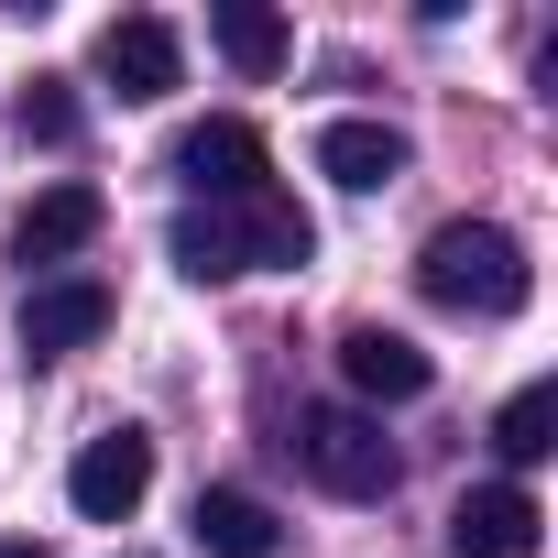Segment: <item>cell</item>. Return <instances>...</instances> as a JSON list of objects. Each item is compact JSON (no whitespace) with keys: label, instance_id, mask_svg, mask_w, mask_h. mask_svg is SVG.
Wrapping results in <instances>:
<instances>
[{"label":"cell","instance_id":"cell-1","mask_svg":"<svg viewBox=\"0 0 558 558\" xmlns=\"http://www.w3.org/2000/svg\"><path fill=\"white\" fill-rule=\"evenodd\" d=\"M416 296L449 307V318H514V307L536 296V263H525L514 230L449 219V230H427V252H416Z\"/></svg>","mask_w":558,"mask_h":558},{"label":"cell","instance_id":"cell-2","mask_svg":"<svg viewBox=\"0 0 558 558\" xmlns=\"http://www.w3.org/2000/svg\"><path fill=\"white\" fill-rule=\"evenodd\" d=\"M286 449H296V460H307V482H318V493H340V504H384V493H395V471H405V460H395V438H384L362 405H307Z\"/></svg>","mask_w":558,"mask_h":558},{"label":"cell","instance_id":"cell-3","mask_svg":"<svg viewBox=\"0 0 558 558\" xmlns=\"http://www.w3.org/2000/svg\"><path fill=\"white\" fill-rule=\"evenodd\" d=\"M143 493H154V438H143V427H99V438L66 460V504H77L88 525H121Z\"/></svg>","mask_w":558,"mask_h":558},{"label":"cell","instance_id":"cell-4","mask_svg":"<svg viewBox=\"0 0 558 558\" xmlns=\"http://www.w3.org/2000/svg\"><path fill=\"white\" fill-rule=\"evenodd\" d=\"M99 77H110L132 110L175 99V88H186V45H175V23H154V12H121V23L99 34Z\"/></svg>","mask_w":558,"mask_h":558},{"label":"cell","instance_id":"cell-5","mask_svg":"<svg viewBox=\"0 0 558 558\" xmlns=\"http://www.w3.org/2000/svg\"><path fill=\"white\" fill-rule=\"evenodd\" d=\"M219 219H230V252H241V274H296V263L318 252V219H307L286 186H274V175H263L252 197H230Z\"/></svg>","mask_w":558,"mask_h":558},{"label":"cell","instance_id":"cell-6","mask_svg":"<svg viewBox=\"0 0 558 558\" xmlns=\"http://www.w3.org/2000/svg\"><path fill=\"white\" fill-rule=\"evenodd\" d=\"M340 384L362 395V405H416L427 384H438V362L405 340V329H384V318H362V329H340Z\"/></svg>","mask_w":558,"mask_h":558},{"label":"cell","instance_id":"cell-7","mask_svg":"<svg viewBox=\"0 0 558 558\" xmlns=\"http://www.w3.org/2000/svg\"><path fill=\"white\" fill-rule=\"evenodd\" d=\"M263 165H274V154H263V132H252V121H197V132L175 143V175L197 186V208L252 197V186H263Z\"/></svg>","mask_w":558,"mask_h":558},{"label":"cell","instance_id":"cell-8","mask_svg":"<svg viewBox=\"0 0 558 558\" xmlns=\"http://www.w3.org/2000/svg\"><path fill=\"white\" fill-rule=\"evenodd\" d=\"M536 493L525 482H471L460 504H449V547L460 558H536Z\"/></svg>","mask_w":558,"mask_h":558},{"label":"cell","instance_id":"cell-9","mask_svg":"<svg viewBox=\"0 0 558 558\" xmlns=\"http://www.w3.org/2000/svg\"><path fill=\"white\" fill-rule=\"evenodd\" d=\"M99 329H110V286H99V274H56V286L23 296V351H34V362H66V351H88Z\"/></svg>","mask_w":558,"mask_h":558},{"label":"cell","instance_id":"cell-10","mask_svg":"<svg viewBox=\"0 0 558 558\" xmlns=\"http://www.w3.org/2000/svg\"><path fill=\"white\" fill-rule=\"evenodd\" d=\"M99 219H110V197L66 175V186H45V197L12 219V252H23V263H66V252H88V241H99Z\"/></svg>","mask_w":558,"mask_h":558},{"label":"cell","instance_id":"cell-11","mask_svg":"<svg viewBox=\"0 0 558 558\" xmlns=\"http://www.w3.org/2000/svg\"><path fill=\"white\" fill-rule=\"evenodd\" d=\"M318 175L351 186V197H373V186L405 175V132H395V121H329V132H318Z\"/></svg>","mask_w":558,"mask_h":558},{"label":"cell","instance_id":"cell-12","mask_svg":"<svg viewBox=\"0 0 558 558\" xmlns=\"http://www.w3.org/2000/svg\"><path fill=\"white\" fill-rule=\"evenodd\" d=\"M197 547L208 558H274V547H286V525H274V504L263 493H197Z\"/></svg>","mask_w":558,"mask_h":558},{"label":"cell","instance_id":"cell-13","mask_svg":"<svg viewBox=\"0 0 558 558\" xmlns=\"http://www.w3.org/2000/svg\"><path fill=\"white\" fill-rule=\"evenodd\" d=\"M208 34H219V56H230L241 77H286V56H296L286 12H263V0H219V12H208Z\"/></svg>","mask_w":558,"mask_h":558},{"label":"cell","instance_id":"cell-14","mask_svg":"<svg viewBox=\"0 0 558 558\" xmlns=\"http://www.w3.org/2000/svg\"><path fill=\"white\" fill-rule=\"evenodd\" d=\"M165 252H175L186 286H230V274H241V252H230V219H219V208H186V219L165 230Z\"/></svg>","mask_w":558,"mask_h":558},{"label":"cell","instance_id":"cell-15","mask_svg":"<svg viewBox=\"0 0 558 558\" xmlns=\"http://www.w3.org/2000/svg\"><path fill=\"white\" fill-rule=\"evenodd\" d=\"M493 449H504L514 471H536V460L558 449V384H525V395L493 416Z\"/></svg>","mask_w":558,"mask_h":558},{"label":"cell","instance_id":"cell-16","mask_svg":"<svg viewBox=\"0 0 558 558\" xmlns=\"http://www.w3.org/2000/svg\"><path fill=\"white\" fill-rule=\"evenodd\" d=\"M23 143H77V88L66 77H34L23 88Z\"/></svg>","mask_w":558,"mask_h":558},{"label":"cell","instance_id":"cell-17","mask_svg":"<svg viewBox=\"0 0 558 558\" xmlns=\"http://www.w3.org/2000/svg\"><path fill=\"white\" fill-rule=\"evenodd\" d=\"M0 558H45V547H23V536H12V547H0Z\"/></svg>","mask_w":558,"mask_h":558}]
</instances>
